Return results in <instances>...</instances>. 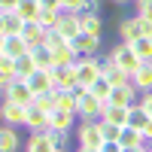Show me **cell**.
I'll list each match as a JSON object with an SVG mask.
<instances>
[{
	"label": "cell",
	"mask_w": 152,
	"mask_h": 152,
	"mask_svg": "<svg viewBox=\"0 0 152 152\" xmlns=\"http://www.w3.org/2000/svg\"><path fill=\"white\" fill-rule=\"evenodd\" d=\"M107 58H110L116 67H122L125 73H131V76L140 70V64H143L140 55H137V49H134L131 43H122V40H119V46H113V49H110V55H107Z\"/></svg>",
	"instance_id": "cell-1"
},
{
	"label": "cell",
	"mask_w": 152,
	"mask_h": 152,
	"mask_svg": "<svg viewBox=\"0 0 152 152\" xmlns=\"http://www.w3.org/2000/svg\"><path fill=\"white\" fill-rule=\"evenodd\" d=\"M76 137H79V146H91V149H100L107 143L100 119H82L79 128H76Z\"/></svg>",
	"instance_id": "cell-2"
},
{
	"label": "cell",
	"mask_w": 152,
	"mask_h": 152,
	"mask_svg": "<svg viewBox=\"0 0 152 152\" xmlns=\"http://www.w3.org/2000/svg\"><path fill=\"white\" fill-rule=\"evenodd\" d=\"M100 67H104V58L100 55H88V58H79L76 61V79H79V85L85 88H91V82L100 76Z\"/></svg>",
	"instance_id": "cell-3"
},
{
	"label": "cell",
	"mask_w": 152,
	"mask_h": 152,
	"mask_svg": "<svg viewBox=\"0 0 152 152\" xmlns=\"http://www.w3.org/2000/svg\"><path fill=\"white\" fill-rule=\"evenodd\" d=\"M34 91H31V85H28V79H12L3 91H0V100H15V104H34Z\"/></svg>",
	"instance_id": "cell-4"
},
{
	"label": "cell",
	"mask_w": 152,
	"mask_h": 152,
	"mask_svg": "<svg viewBox=\"0 0 152 152\" xmlns=\"http://www.w3.org/2000/svg\"><path fill=\"white\" fill-rule=\"evenodd\" d=\"M24 128H31V134H49V110H43L40 104H28V119H24Z\"/></svg>",
	"instance_id": "cell-5"
},
{
	"label": "cell",
	"mask_w": 152,
	"mask_h": 152,
	"mask_svg": "<svg viewBox=\"0 0 152 152\" xmlns=\"http://www.w3.org/2000/svg\"><path fill=\"white\" fill-rule=\"evenodd\" d=\"M0 119H3L6 125L21 128L24 119H28V107H24V104H15V100H0Z\"/></svg>",
	"instance_id": "cell-6"
},
{
	"label": "cell",
	"mask_w": 152,
	"mask_h": 152,
	"mask_svg": "<svg viewBox=\"0 0 152 152\" xmlns=\"http://www.w3.org/2000/svg\"><path fill=\"white\" fill-rule=\"evenodd\" d=\"M70 46H73V52L79 55V58H88V55H100V37H94V34H79V37H73L70 40Z\"/></svg>",
	"instance_id": "cell-7"
},
{
	"label": "cell",
	"mask_w": 152,
	"mask_h": 152,
	"mask_svg": "<svg viewBox=\"0 0 152 152\" xmlns=\"http://www.w3.org/2000/svg\"><path fill=\"white\" fill-rule=\"evenodd\" d=\"M140 88H137L134 82L128 85H116L113 88V94H110V104H119V107H134V104H140Z\"/></svg>",
	"instance_id": "cell-8"
},
{
	"label": "cell",
	"mask_w": 152,
	"mask_h": 152,
	"mask_svg": "<svg viewBox=\"0 0 152 152\" xmlns=\"http://www.w3.org/2000/svg\"><path fill=\"white\" fill-rule=\"evenodd\" d=\"M52 79H55V88H64V91L76 88L79 85V79H76V64H55L52 67Z\"/></svg>",
	"instance_id": "cell-9"
},
{
	"label": "cell",
	"mask_w": 152,
	"mask_h": 152,
	"mask_svg": "<svg viewBox=\"0 0 152 152\" xmlns=\"http://www.w3.org/2000/svg\"><path fill=\"white\" fill-rule=\"evenodd\" d=\"M55 31L64 37V40H73V37H79L82 34V24H79V15L76 12H67V9H61V18L55 24Z\"/></svg>",
	"instance_id": "cell-10"
},
{
	"label": "cell",
	"mask_w": 152,
	"mask_h": 152,
	"mask_svg": "<svg viewBox=\"0 0 152 152\" xmlns=\"http://www.w3.org/2000/svg\"><path fill=\"white\" fill-rule=\"evenodd\" d=\"M100 113H104V100L91 91H79V119H100Z\"/></svg>",
	"instance_id": "cell-11"
},
{
	"label": "cell",
	"mask_w": 152,
	"mask_h": 152,
	"mask_svg": "<svg viewBox=\"0 0 152 152\" xmlns=\"http://www.w3.org/2000/svg\"><path fill=\"white\" fill-rule=\"evenodd\" d=\"M28 85H31V91H34V94H49V91L55 88L52 70H43V67H37V70L28 76Z\"/></svg>",
	"instance_id": "cell-12"
},
{
	"label": "cell",
	"mask_w": 152,
	"mask_h": 152,
	"mask_svg": "<svg viewBox=\"0 0 152 152\" xmlns=\"http://www.w3.org/2000/svg\"><path fill=\"white\" fill-rule=\"evenodd\" d=\"M128 116H131V107H119V104H104V113H100V119H104V122L119 125V128L128 125Z\"/></svg>",
	"instance_id": "cell-13"
},
{
	"label": "cell",
	"mask_w": 152,
	"mask_h": 152,
	"mask_svg": "<svg viewBox=\"0 0 152 152\" xmlns=\"http://www.w3.org/2000/svg\"><path fill=\"white\" fill-rule=\"evenodd\" d=\"M46 28L40 21H24V28H21V37H24V43H28L31 49H37V46H43L46 43Z\"/></svg>",
	"instance_id": "cell-14"
},
{
	"label": "cell",
	"mask_w": 152,
	"mask_h": 152,
	"mask_svg": "<svg viewBox=\"0 0 152 152\" xmlns=\"http://www.w3.org/2000/svg\"><path fill=\"white\" fill-rule=\"evenodd\" d=\"M21 143V137L15 131V125H0V152H18Z\"/></svg>",
	"instance_id": "cell-15"
},
{
	"label": "cell",
	"mask_w": 152,
	"mask_h": 152,
	"mask_svg": "<svg viewBox=\"0 0 152 152\" xmlns=\"http://www.w3.org/2000/svg\"><path fill=\"white\" fill-rule=\"evenodd\" d=\"M119 40L122 43L140 40V15H131V18H122L119 21Z\"/></svg>",
	"instance_id": "cell-16"
},
{
	"label": "cell",
	"mask_w": 152,
	"mask_h": 152,
	"mask_svg": "<svg viewBox=\"0 0 152 152\" xmlns=\"http://www.w3.org/2000/svg\"><path fill=\"white\" fill-rule=\"evenodd\" d=\"M100 73H104L107 79L113 82V88H116V85H128V82H134V79H131V73H125L122 67H116L110 58H104V67H100Z\"/></svg>",
	"instance_id": "cell-17"
},
{
	"label": "cell",
	"mask_w": 152,
	"mask_h": 152,
	"mask_svg": "<svg viewBox=\"0 0 152 152\" xmlns=\"http://www.w3.org/2000/svg\"><path fill=\"white\" fill-rule=\"evenodd\" d=\"M24 152H58V146L52 143L49 134H31L24 140Z\"/></svg>",
	"instance_id": "cell-18"
},
{
	"label": "cell",
	"mask_w": 152,
	"mask_h": 152,
	"mask_svg": "<svg viewBox=\"0 0 152 152\" xmlns=\"http://www.w3.org/2000/svg\"><path fill=\"white\" fill-rule=\"evenodd\" d=\"M0 49H3V55H6V58H12V61H15L18 55H24V52H31V46L24 43V37H21V34H15V37H6Z\"/></svg>",
	"instance_id": "cell-19"
},
{
	"label": "cell",
	"mask_w": 152,
	"mask_h": 152,
	"mask_svg": "<svg viewBox=\"0 0 152 152\" xmlns=\"http://www.w3.org/2000/svg\"><path fill=\"white\" fill-rule=\"evenodd\" d=\"M21 28H24V18L18 15V12H0V31H3L6 37L21 34Z\"/></svg>",
	"instance_id": "cell-20"
},
{
	"label": "cell",
	"mask_w": 152,
	"mask_h": 152,
	"mask_svg": "<svg viewBox=\"0 0 152 152\" xmlns=\"http://www.w3.org/2000/svg\"><path fill=\"white\" fill-rule=\"evenodd\" d=\"M76 15H79V24H82V31L85 34H94V37H100L104 34V18L97 15V12H76Z\"/></svg>",
	"instance_id": "cell-21"
},
{
	"label": "cell",
	"mask_w": 152,
	"mask_h": 152,
	"mask_svg": "<svg viewBox=\"0 0 152 152\" xmlns=\"http://www.w3.org/2000/svg\"><path fill=\"white\" fill-rule=\"evenodd\" d=\"M73 119H76V113H67L61 107H55L52 113H49V125H52L55 131H70L73 128Z\"/></svg>",
	"instance_id": "cell-22"
},
{
	"label": "cell",
	"mask_w": 152,
	"mask_h": 152,
	"mask_svg": "<svg viewBox=\"0 0 152 152\" xmlns=\"http://www.w3.org/2000/svg\"><path fill=\"white\" fill-rule=\"evenodd\" d=\"M119 143L122 146H146V137L140 128H134V125H125L119 131Z\"/></svg>",
	"instance_id": "cell-23"
},
{
	"label": "cell",
	"mask_w": 152,
	"mask_h": 152,
	"mask_svg": "<svg viewBox=\"0 0 152 152\" xmlns=\"http://www.w3.org/2000/svg\"><path fill=\"white\" fill-rule=\"evenodd\" d=\"M31 55H34V61H37V67H43V70H52V67H55V49H49L46 43L37 46V49H31Z\"/></svg>",
	"instance_id": "cell-24"
},
{
	"label": "cell",
	"mask_w": 152,
	"mask_h": 152,
	"mask_svg": "<svg viewBox=\"0 0 152 152\" xmlns=\"http://www.w3.org/2000/svg\"><path fill=\"white\" fill-rule=\"evenodd\" d=\"M131 79H134V85L140 88V91H152V61H143L140 70H137Z\"/></svg>",
	"instance_id": "cell-25"
},
{
	"label": "cell",
	"mask_w": 152,
	"mask_h": 152,
	"mask_svg": "<svg viewBox=\"0 0 152 152\" xmlns=\"http://www.w3.org/2000/svg\"><path fill=\"white\" fill-rule=\"evenodd\" d=\"M88 91H91L94 97H100V100H104V104H110V94H113V82L107 79V76H104V73H100V76H97V79L91 82V88H88Z\"/></svg>",
	"instance_id": "cell-26"
},
{
	"label": "cell",
	"mask_w": 152,
	"mask_h": 152,
	"mask_svg": "<svg viewBox=\"0 0 152 152\" xmlns=\"http://www.w3.org/2000/svg\"><path fill=\"white\" fill-rule=\"evenodd\" d=\"M34 70H37V61H34V55H31V52H24V55H18V58H15V76H18V79H28Z\"/></svg>",
	"instance_id": "cell-27"
},
{
	"label": "cell",
	"mask_w": 152,
	"mask_h": 152,
	"mask_svg": "<svg viewBox=\"0 0 152 152\" xmlns=\"http://www.w3.org/2000/svg\"><path fill=\"white\" fill-rule=\"evenodd\" d=\"M40 9H43V3H40V0H18V9H15V12H18L24 21H37Z\"/></svg>",
	"instance_id": "cell-28"
},
{
	"label": "cell",
	"mask_w": 152,
	"mask_h": 152,
	"mask_svg": "<svg viewBox=\"0 0 152 152\" xmlns=\"http://www.w3.org/2000/svg\"><path fill=\"white\" fill-rule=\"evenodd\" d=\"M12 79H18V76H15V61H12V58H3V64H0V91H3Z\"/></svg>",
	"instance_id": "cell-29"
},
{
	"label": "cell",
	"mask_w": 152,
	"mask_h": 152,
	"mask_svg": "<svg viewBox=\"0 0 152 152\" xmlns=\"http://www.w3.org/2000/svg\"><path fill=\"white\" fill-rule=\"evenodd\" d=\"M58 18H61V9H46V6L40 9V15H37V21H40L46 31H52L55 24H58Z\"/></svg>",
	"instance_id": "cell-30"
},
{
	"label": "cell",
	"mask_w": 152,
	"mask_h": 152,
	"mask_svg": "<svg viewBox=\"0 0 152 152\" xmlns=\"http://www.w3.org/2000/svg\"><path fill=\"white\" fill-rule=\"evenodd\" d=\"M131 46L137 49L140 61H152V37H140V40H134Z\"/></svg>",
	"instance_id": "cell-31"
},
{
	"label": "cell",
	"mask_w": 152,
	"mask_h": 152,
	"mask_svg": "<svg viewBox=\"0 0 152 152\" xmlns=\"http://www.w3.org/2000/svg\"><path fill=\"white\" fill-rule=\"evenodd\" d=\"M149 122V116H146V110L140 107V104H134L131 107V116H128V125H134V128H140L143 131V125Z\"/></svg>",
	"instance_id": "cell-32"
},
{
	"label": "cell",
	"mask_w": 152,
	"mask_h": 152,
	"mask_svg": "<svg viewBox=\"0 0 152 152\" xmlns=\"http://www.w3.org/2000/svg\"><path fill=\"white\" fill-rule=\"evenodd\" d=\"M76 61H79V55L73 52V46H64L55 52V64H76Z\"/></svg>",
	"instance_id": "cell-33"
},
{
	"label": "cell",
	"mask_w": 152,
	"mask_h": 152,
	"mask_svg": "<svg viewBox=\"0 0 152 152\" xmlns=\"http://www.w3.org/2000/svg\"><path fill=\"white\" fill-rule=\"evenodd\" d=\"M46 46H49V49H55V52H58V49H64V46H70V40H64V37H61V34H58V31L52 28V31L46 34Z\"/></svg>",
	"instance_id": "cell-34"
},
{
	"label": "cell",
	"mask_w": 152,
	"mask_h": 152,
	"mask_svg": "<svg viewBox=\"0 0 152 152\" xmlns=\"http://www.w3.org/2000/svg\"><path fill=\"white\" fill-rule=\"evenodd\" d=\"M49 137H52V143L58 149H67V140H70V131H55V128H49Z\"/></svg>",
	"instance_id": "cell-35"
},
{
	"label": "cell",
	"mask_w": 152,
	"mask_h": 152,
	"mask_svg": "<svg viewBox=\"0 0 152 152\" xmlns=\"http://www.w3.org/2000/svg\"><path fill=\"white\" fill-rule=\"evenodd\" d=\"M137 15L152 21V0H140V3H137Z\"/></svg>",
	"instance_id": "cell-36"
},
{
	"label": "cell",
	"mask_w": 152,
	"mask_h": 152,
	"mask_svg": "<svg viewBox=\"0 0 152 152\" xmlns=\"http://www.w3.org/2000/svg\"><path fill=\"white\" fill-rule=\"evenodd\" d=\"M100 125H104V137H107V140H119V125H110V122H104V119H100Z\"/></svg>",
	"instance_id": "cell-37"
},
{
	"label": "cell",
	"mask_w": 152,
	"mask_h": 152,
	"mask_svg": "<svg viewBox=\"0 0 152 152\" xmlns=\"http://www.w3.org/2000/svg\"><path fill=\"white\" fill-rule=\"evenodd\" d=\"M85 3H88V0H64V9L67 12H82Z\"/></svg>",
	"instance_id": "cell-38"
},
{
	"label": "cell",
	"mask_w": 152,
	"mask_h": 152,
	"mask_svg": "<svg viewBox=\"0 0 152 152\" xmlns=\"http://www.w3.org/2000/svg\"><path fill=\"white\" fill-rule=\"evenodd\" d=\"M140 107L146 110V116L152 119V91H143V94H140Z\"/></svg>",
	"instance_id": "cell-39"
},
{
	"label": "cell",
	"mask_w": 152,
	"mask_h": 152,
	"mask_svg": "<svg viewBox=\"0 0 152 152\" xmlns=\"http://www.w3.org/2000/svg\"><path fill=\"white\" fill-rule=\"evenodd\" d=\"M122 149H125V146H122L119 140H107L104 146H100V152H122Z\"/></svg>",
	"instance_id": "cell-40"
},
{
	"label": "cell",
	"mask_w": 152,
	"mask_h": 152,
	"mask_svg": "<svg viewBox=\"0 0 152 152\" xmlns=\"http://www.w3.org/2000/svg\"><path fill=\"white\" fill-rule=\"evenodd\" d=\"M18 9V0H0V12H15Z\"/></svg>",
	"instance_id": "cell-41"
},
{
	"label": "cell",
	"mask_w": 152,
	"mask_h": 152,
	"mask_svg": "<svg viewBox=\"0 0 152 152\" xmlns=\"http://www.w3.org/2000/svg\"><path fill=\"white\" fill-rule=\"evenodd\" d=\"M46 9H64V0H40Z\"/></svg>",
	"instance_id": "cell-42"
},
{
	"label": "cell",
	"mask_w": 152,
	"mask_h": 152,
	"mask_svg": "<svg viewBox=\"0 0 152 152\" xmlns=\"http://www.w3.org/2000/svg\"><path fill=\"white\" fill-rule=\"evenodd\" d=\"M85 12H97V15H100V0H88V3H85Z\"/></svg>",
	"instance_id": "cell-43"
},
{
	"label": "cell",
	"mask_w": 152,
	"mask_h": 152,
	"mask_svg": "<svg viewBox=\"0 0 152 152\" xmlns=\"http://www.w3.org/2000/svg\"><path fill=\"white\" fill-rule=\"evenodd\" d=\"M143 137H146V143H152V119L143 125Z\"/></svg>",
	"instance_id": "cell-44"
},
{
	"label": "cell",
	"mask_w": 152,
	"mask_h": 152,
	"mask_svg": "<svg viewBox=\"0 0 152 152\" xmlns=\"http://www.w3.org/2000/svg\"><path fill=\"white\" fill-rule=\"evenodd\" d=\"M122 152H146V146H125Z\"/></svg>",
	"instance_id": "cell-45"
},
{
	"label": "cell",
	"mask_w": 152,
	"mask_h": 152,
	"mask_svg": "<svg viewBox=\"0 0 152 152\" xmlns=\"http://www.w3.org/2000/svg\"><path fill=\"white\" fill-rule=\"evenodd\" d=\"M76 152H100V149H91V146H79Z\"/></svg>",
	"instance_id": "cell-46"
},
{
	"label": "cell",
	"mask_w": 152,
	"mask_h": 152,
	"mask_svg": "<svg viewBox=\"0 0 152 152\" xmlns=\"http://www.w3.org/2000/svg\"><path fill=\"white\" fill-rule=\"evenodd\" d=\"M116 6H125V3H134V0H113Z\"/></svg>",
	"instance_id": "cell-47"
},
{
	"label": "cell",
	"mask_w": 152,
	"mask_h": 152,
	"mask_svg": "<svg viewBox=\"0 0 152 152\" xmlns=\"http://www.w3.org/2000/svg\"><path fill=\"white\" fill-rule=\"evenodd\" d=\"M3 40H6V34H3V31H0V46H3Z\"/></svg>",
	"instance_id": "cell-48"
},
{
	"label": "cell",
	"mask_w": 152,
	"mask_h": 152,
	"mask_svg": "<svg viewBox=\"0 0 152 152\" xmlns=\"http://www.w3.org/2000/svg\"><path fill=\"white\" fill-rule=\"evenodd\" d=\"M3 58H6V55H3V49H0V64H3Z\"/></svg>",
	"instance_id": "cell-49"
},
{
	"label": "cell",
	"mask_w": 152,
	"mask_h": 152,
	"mask_svg": "<svg viewBox=\"0 0 152 152\" xmlns=\"http://www.w3.org/2000/svg\"><path fill=\"white\" fill-rule=\"evenodd\" d=\"M146 152H152V143H146Z\"/></svg>",
	"instance_id": "cell-50"
},
{
	"label": "cell",
	"mask_w": 152,
	"mask_h": 152,
	"mask_svg": "<svg viewBox=\"0 0 152 152\" xmlns=\"http://www.w3.org/2000/svg\"><path fill=\"white\" fill-rule=\"evenodd\" d=\"M58 152H67V149H58Z\"/></svg>",
	"instance_id": "cell-51"
},
{
	"label": "cell",
	"mask_w": 152,
	"mask_h": 152,
	"mask_svg": "<svg viewBox=\"0 0 152 152\" xmlns=\"http://www.w3.org/2000/svg\"><path fill=\"white\" fill-rule=\"evenodd\" d=\"M134 3H140V0H134Z\"/></svg>",
	"instance_id": "cell-52"
}]
</instances>
